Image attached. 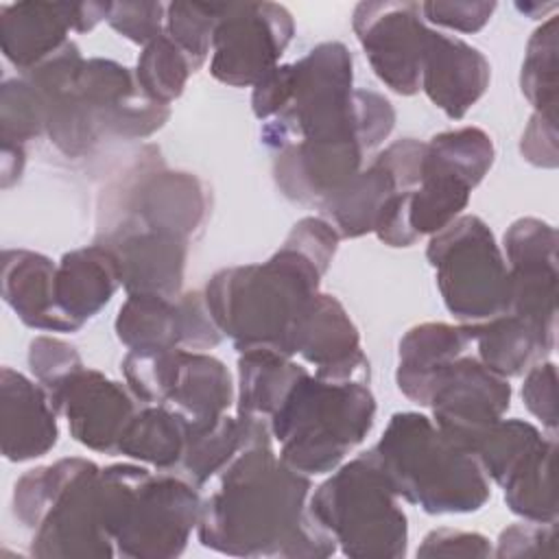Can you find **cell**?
Listing matches in <instances>:
<instances>
[{
    "mask_svg": "<svg viewBox=\"0 0 559 559\" xmlns=\"http://www.w3.org/2000/svg\"><path fill=\"white\" fill-rule=\"evenodd\" d=\"M48 395L66 417L72 439L103 454L118 452L127 426L142 406L129 386L90 367L70 373Z\"/></svg>",
    "mask_w": 559,
    "mask_h": 559,
    "instance_id": "20",
    "label": "cell"
},
{
    "mask_svg": "<svg viewBox=\"0 0 559 559\" xmlns=\"http://www.w3.org/2000/svg\"><path fill=\"white\" fill-rule=\"evenodd\" d=\"M166 4L162 2H111L107 24L124 39L146 46L164 33Z\"/></svg>",
    "mask_w": 559,
    "mask_h": 559,
    "instance_id": "40",
    "label": "cell"
},
{
    "mask_svg": "<svg viewBox=\"0 0 559 559\" xmlns=\"http://www.w3.org/2000/svg\"><path fill=\"white\" fill-rule=\"evenodd\" d=\"M493 555L491 544L485 535L459 528H435L430 531L419 548L417 557H489Z\"/></svg>",
    "mask_w": 559,
    "mask_h": 559,
    "instance_id": "44",
    "label": "cell"
},
{
    "mask_svg": "<svg viewBox=\"0 0 559 559\" xmlns=\"http://www.w3.org/2000/svg\"><path fill=\"white\" fill-rule=\"evenodd\" d=\"M426 142L402 138L380 151L367 168H360L345 186L325 197L319 207L341 238L373 234L386 205L402 192L419 186Z\"/></svg>",
    "mask_w": 559,
    "mask_h": 559,
    "instance_id": "15",
    "label": "cell"
},
{
    "mask_svg": "<svg viewBox=\"0 0 559 559\" xmlns=\"http://www.w3.org/2000/svg\"><path fill=\"white\" fill-rule=\"evenodd\" d=\"M293 354L312 365L319 378L369 382L358 328L334 295L317 293L308 304L295 330Z\"/></svg>",
    "mask_w": 559,
    "mask_h": 559,
    "instance_id": "22",
    "label": "cell"
},
{
    "mask_svg": "<svg viewBox=\"0 0 559 559\" xmlns=\"http://www.w3.org/2000/svg\"><path fill=\"white\" fill-rule=\"evenodd\" d=\"M57 408L48 391L24 373L0 371V448L11 463L48 454L59 439Z\"/></svg>",
    "mask_w": 559,
    "mask_h": 559,
    "instance_id": "26",
    "label": "cell"
},
{
    "mask_svg": "<svg viewBox=\"0 0 559 559\" xmlns=\"http://www.w3.org/2000/svg\"><path fill=\"white\" fill-rule=\"evenodd\" d=\"M338 234L321 216H304L282 247L260 264L216 271L205 284V304L238 354L275 352L293 358L301 314L338 249Z\"/></svg>",
    "mask_w": 559,
    "mask_h": 559,
    "instance_id": "2",
    "label": "cell"
},
{
    "mask_svg": "<svg viewBox=\"0 0 559 559\" xmlns=\"http://www.w3.org/2000/svg\"><path fill=\"white\" fill-rule=\"evenodd\" d=\"M114 330L129 352H205L223 341L201 290L179 297L127 295Z\"/></svg>",
    "mask_w": 559,
    "mask_h": 559,
    "instance_id": "16",
    "label": "cell"
},
{
    "mask_svg": "<svg viewBox=\"0 0 559 559\" xmlns=\"http://www.w3.org/2000/svg\"><path fill=\"white\" fill-rule=\"evenodd\" d=\"M201 504L199 489L183 476L135 463L100 467V513L116 557H179L197 531Z\"/></svg>",
    "mask_w": 559,
    "mask_h": 559,
    "instance_id": "7",
    "label": "cell"
},
{
    "mask_svg": "<svg viewBox=\"0 0 559 559\" xmlns=\"http://www.w3.org/2000/svg\"><path fill=\"white\" fill-rule=\"evenodd\" d=\"M57 304L66 319L81 330L96 317L122 286L116 253L100 245H87L63 253L57 264Z\"/></svg>",
    "mask_w": 559,
    "mask_h": 559,
    "instance_id": "28",
    "label": "cell"
},
{
    "mask_svg": "<svg viewBox=\"0 0 559 559\" xmlns=\"http://www.w3.org/2000/svg\"><path fill=\"white\" fill-rule=\"evenodd\" d=\"M308 369L293 358L275 352L238 354L236 413L269 421L293 389V384Z\"/></svg>",
    "mask_w": 559,
    "mask_h": 559,
    "instance_id": "32",
    "label": "cell"
},
{
    "mask_svg": "<svg viewBox=\"0 0 559 559\" xmlns=\"http://www.w3.org/2000/svg\"><path fill=\"white\" fill-rule=\"evenodd\" d=\"M546 435L524 419H498L474 443L472 454L498 487L526 461V456L544 441Z\"/></svg>",
    "mask_w": 559,
    "mask_h": 559,
    "instance_id": "34",
    "label": "cell"
},
{
    "mask_svg": "<svg viewBox=\"0 0 559 559\" xmlns=\"http://www.w3.org/2000/svg\"><path fill=\"white\" fill-rule=\"evenodd\" d=\"M522 402L528 413L542 421L548 435L557 432L559 411H557V367L550 360L533 365L524 373Z\"/></svg>",
    "mask_w": 559,
    "mask_h": 559,
    "instance_id": "41",
    "label": "cell"
},
{
    "mask_svg": "<svg viewBox=\"0 0 559 559\" xmlns=\"http://www.w3.org/2000/svg\"><path fill=\"white\" fill-rule=\"evenodd\" d=\"M555 454L557 439L548 435L502 485L511 513L533 522H557Z\"/></svg>",
    "mask_w": 559,
    "mask_h": 559,
    "instance_id": "33",
    "label": "cell"
},
{
    "mask_svg": "<svg viewBox=\"0 0 559 559\" xmlns=\"http://www.w3.org/2000/svg\"><path fill=\"white\" fill-rule=\"evenodd\" d=\"M96 242L116 253L127 295L179 297L183 293L188 238L148 229H118L96 236Z\"/></svg>",
    "mask_w": 559,
    "mask_h": 559,
    "instance_id": "25",
    "label": "cell"
},
{
    "mask_svg": "<svg viewBox=\"0 0 559 559\" xmlns=\"http://www.w3.org/2000/svg\"><path fill=\"white\" fill-rule=\"evenodd\" d=\"M295 22L277 2H225L212 37L210 74L229 87H253L280 66Z\"/></svg>",
    "mask_w": 559,
    "mask_h": 559,
    "instance_id": "14",
    "label": "cell"
},
{
    "mask_svg": "<svg viewBox=\"0 0 559 559\" xmlns=\"http://www.w3.org/2000/svg\"><path fill=\"white\" fill-rule=\"evenodd\" d=\"M122 376L140 404L173 408L188 421V430L227 415L236 397L225 362L205 352H129Z\"/></svg>",
    "mask_w": 559,
    "mask_h": 559,
    "instance_id": "12",
    "label": "cell"
},
{
    "mask_svg": "<svg viewBox=\"0 0 559 559\" xmlns=\"http://www.w3.org/2000/svg\"><path fill=\"white\" fill-rule=\"evenodd\" d=\"M557 229L535 216L513 221L502 238L511 277L507 312L552 334H557Z\"/></svg>",
    "mask_w": 559,
    "mask_h": 559,
    "instance_id": "19",
    "label": "cell"
},
{
    "mask_svg": "<svg viewBox=\"0 0 559 559\" xmlns=\"http://www.w3.org/2000/svg\"><path fill=\"white\" fill-rule=\"evenodd\" d=\"M496 148L478 127L441 131L426 142L419 186L408 201V225L417 238L432 236L456 221L472 190L493 166Z\"/></svg>",
    "mask_w": 559,
    "mask_h": 559,
    "instance_id": "13",
    "label": "cell"
},
{
    "mask_svg": "<svg viewBox=\"0 0 559 559\" xmlns=\"http://www.w3.org/2000/svg\"><path fill=\"white\" fill-rule=\"evenodd\" d=\"M201 504V546L231 557L325 559L338 546L308 509L310 476L290 469L273 437L247 443Z\"/></svg>",
    "mask_w": 559,
    "mask_h": 559,
    "instance_id": "1",
    "label": "cell"
},
{
    "mask_svg": "<svg viewBox=\"0 0 559 559\" xmlns=\"http://www.w3.org/2000/svg\"><path fill=\"white\" fill-rule=\"evenodd\" d=\"M467 352H472V338L461 323L428 321L413 325L397 345L395 384L404 397L428 406L430 386L439 371Z\"/></svg>",
    "mask_w": 559,
    "mask_h": 559,
    "instance_id": "29",
    "label": "cell"
},
{
    "mask_svg": "<svg viewBox=\"0 0 559 559\" xmlns=\"http://www.w3.org/2000/svg\"><path fill=\"white\" fill-rule=\"evenodd\" d=\"M491 68L472 44L428 28L419 90L448 118L461 120L487 92Z\"/></svg>",
    "mask_w": 559,
    "mask_h": 559,
    "instance_id": "24",
    "label": "cell"
},
{
    "mask_svg": "<svg viewBox=\"0 0 559 559\" xmlns=\"http://www.w3.org/2000/svg\"><path fill=\"white\" fill-rule=\"evenodd\" d=\"M511 384L467 352L439 371L430 386L432 421L456 445L472 452L476 439L511 406Z\"/></svg>",
    "mask_w": 559,
    "mask_h": 559,
    "instance_id": "17",
    "label": "cell"
},
{
    "mask_svg": "<svg viewBox=\"0 0 559 559\" xmlns=\"http://www.w3.org/2000/svg\"><path fill=\"white\" fill-rule=\"evenodd\" d=\"M290 92L284 109L266 120L260 140L280 151L299 140H358L367 153L395 127V109L378 92L354 90V61L343 41H321L288 63Z\"/></svg>",
    "mask_w": 559,
    "mask_h": 559,
    "instance_id": "4",
    "label": "cell"
},
{
    "mask_svg": "<svg viewBox=\"0 0 559 559\" xmlns=\"http://www.w3.org/2000/svg\"><path fill=\"white\" fill-rule=\"evenodd\" d=\"M352 28L376 76L395 94L419 92L421 57L428 26L419 2H360Z\"/></svg>",
    "mask_w": 559,
    "mask_h": 559,
    "instance_id": "18",
    "label": "cell"
},
{
    "mask_svg": "<svg viewBox=\"0 0 559 559\" xmlns=\"http://www.w3.org/2000/svg\"><path fill=\"white\" fill-rule=\"evenodd\" d=\"M426 258L437 288L459 323H480L504 314L511 304V277L489 225L476 214H461L432 234Z\"/></svg>",
    "mask_w": 559,
    "mask_h": 559,
    "instance_id": "10",
    "label": "cell"
},
{
    "mask_svg": "<svg viewBox=\"0 0 559 559\" xmlns=\"http://www.w3.org/2000/svg\"><path fill=\"white\" fill-rule=\"evenodd\" d=\"M111 2H13L0 7V48L20 74L68 44L70 33H90L107 20Z\"/></svg>",
    "mask_w": 559,
    "mask_h": 559,
    "instance_id": "21",
    "label": "cell"
},
{
    "mask_svg": "<svg viewBox=\"0 0 559 559\" xmlns=\"http://www.w3.org/2000/svg\"><path fill=\"white\" fill-rule=\"evenodd\" d=\"M109 183L98 203L96 236L118 229H148L192 240L207 216V190L186 170H170L155 151Z\"/></svg>",
    "mask_w": 559,
    "mask_h": 559,
    "instance_id": "11",
    "label": "cell"
},
{
    "mask_svg": "<svg viewBox=\"0 0 559 559\" xmlns=\"http://www.w3.org/2000/svg\"><path fill=\"white\" fill-rule=\"evenodd\" d=\"M28 369L33 378L46 389H55L70 373L85 367L76 347L57 336H35L28 345Z\"/></svg>",
    "mask_w": 559,
    "mask_h": 559,
    "instance_id": "39",
    "label": "cell"
},
{
    "mask_svg": "<svg viewBox=\"0 0 559 559\" xmlns=\"http://www.w3.org/2000/svg\"><path fill=\"white\" fill-rule=\"evenodd\" d=\"M520 90L535 111L557 114V17L548 20L533 31L526 44Z\"/></svg>",
    "mask_w": 559,
    "mask_h": 559,
    "instance_id": "36",
    "label": "cell"
},
{
    "mask_svg": "<svg viewBox=\"0 0 559 559\" xmlns=\"http://www.w3.org/2000/svg\"><path fill=\"white\" fill-rule=\"evenodd\" d=\"M188 443V421L173 408L142 404L127 426L118 452L159 472L179 467Z\"/></svg>",
    "mask_w": 559,
    "mask_h": 559,
    "instance_id": "31",
    "label": "cell"
},
{
    "mask_svg": "<svg viewBox=\"0 0 559 559\" xmlns=\"http://www.w3.org/2000/svg\"><path fill=\"white\" fill-rule=\"evenodd\" d=\"M522 157L539 168H555L559 159L557 151V114L533 111L522 140H520Z\"/></svg>",
    "mask_w": 559,
    "mask_h": 559,
    "instance_id": "45",
    "label": "cell"
},
{
    "mask_svg": "<svg viewBox=\"0 0 559 559\" xmlns=\"http://www.w3.org/2000/svg\"><path fill=\"white\" fill-rule=\"evenodd\" d=\"M13 515L39 559H111L116 548L100 513V467L81 456L24 472L13 487Z\"/></svg>",
    "mask_w": 559,
    "mask_h": 559,
    "instance_id": "6",
    "label": "cell"
},
{
    "mask_svg": "<svg viewBox=\"0 0 559 559\" xmlns=\"http://www.w3.org/2000/svg\"><path fill=\"white\" fill-rule=\"evenodd\" d=\"M376 419V397L362 380H325L306 371L269 419L280 459L304 476L345 463Z\"/></svg>",
    "mask_w": 559,
    "mask_h": 559,
    "instance_id": "8",
    "label": "cell"
},
{
    "mask_svg": "<svg viewBox=\"0 0 559 559\" xmlns=\"http://www.w3.org/2000/svg\"><path fill=\"white\" fill-rule=\"evenodd\" d=\"M24 162H26L24 146L2 144V188H11L22 177Z\"/></svg>",
    "mask_w": 559,
    "mask_h": 559,
    "instance_id": "46",
    "label": "cell"
},
{
    "mask_svg": "<svg viewBox=\"0 0 559 559\" xmlns=\"http://www.w3.org/2000/svg\"><path fill=\"white\" fill-rule=\"evenodd\" d=\"M57 264L31 249L2 253V299L17 319L44 332H76L57 304Z\"/></svg>",
    "mask_w": 559,
    "mask_h": 559,
    "instance_id": "27",
    "label": "cell"
},
{
    "mask_svg": "<svg viewBox=\"0 0 559 559\" xmlns=\"http://www.w3.org/2000/svg\"><path fill=\"white\" fill-rule=\"evenodd\" d=\"M24 76L39 90L46 135L66 157H83L105 138H148L170 118V107L146 98L127 66L83 59L72 39Z\"/></svg>",
    "mask_w": 559,
    "mask_h": 559,
    "instance_id": "3",
    "label": "cell"
},
{
    "mask_svg": "<svg viewBox=\"0 0 559 559\" xmlns=\"http://www.w3.org/2000/svg\"><path fill=\"white\" fill-rule=\"evenodd\" d=\"M555 524L557 522H515L507 526L493 550L496 557H552L555 555Z\"/></svg>",
    "mask_w": 559,
    "mask_h": 559,
    "instance_id": "42",
    "label": "cell"
},
{
    "mask_svg": "<svg viewBox=\"0 0 559 559\" xmlns=\"http://www.w3.org/2000/svg\"><path fill=\"white\" fill-rule=\"evenodd\" d=\"M367 148L354 140H299L273 157L277 190L297 203H321L360 168Z\"/></svg>",
    "mask_w": 559,
    "mask_h": 559,
    "instance_id": "23",
    "label": "cell"
},
{
    "mask_svg": "<svg viewBox=\"0 0 559 559\" xmlns=\"http://www.w3.org/2000/svg\"><path fill=\"white\" fill-rule=\"evenodd\" d=\"M365 454L400 500L430 515L474 513L491 498V480L478 459L421 413H393Z\"/></svg>",
    "mask_w": 559,
    "mask_h": 559,
    "instance_id": "5",
    "label": "cell"
},
{
    "mask_svg": "<svg viewBox=\"0 0 559 559\" xmlns=\"http://www.w3.org/2000/svg\"><path fill=\"white\" fill-rule=\"evenodd\" d=\"M223 4L214 2H170L166 4L164 33L183 50L194 72L203 68L212 52V37Z\"/></svg>",
    "mask_w": 559,
    "mask_h": 559,
    "instance_id": "38",
    "label": "cell"
},
{
    "mask_svg": "<svg viewBox=\"0 0 559 559\" xmlns=\"http://www.w3.org/2000/svg\"><path fill=\"white\" fill-rule=\"evenodd\" d=\"M496 2H419V11L424 22L459 31V33H478L491 20L496 11Z\"/></svg>",
    "mask_w": 559,
    "mask_h": 559,
    "instance_id": "43",
    "label": "cell"
},
{
    "mask_svg": "<svg viewBox=\"0 0 559 559\" xmlns=\"http://www.w3.org/2000/svg\"><path fill=\"white\" fill-rule=\"evenodd\" d=\"M46 133V103L39 90L24 76L7 79L0 87V140L24 146Z\"/></svg>",
    "mask_w": 559,
    "mask_h": 559,
    "instance_id": "37",
    "label": "cell"
},
{
    "mask_svg": "<svg viewBox=\"0 0 559 559\" xmlns=\"http://www.w3.org/2000/svg\"><path fill=\"white\" fill-rule=\"evenodd\" d=\"M308 509L349 559H400L408 550L400 498L365 452L330 472Z\"/></svg>",
    "mask_w": 559,
    "mask_h": 559,
    "instance_id": "9",
    "label": "cell"
},
{
    "mask_svg": "<svg viewBox=\"0 0 559 559\" xmlns=\"http://www.w3.org/2000/svg\"><path fill=\"white\" fill-rule=\"evenodd\" d=\"M461 325L467 328L476 358L507 380L524 376L533 365L548 360L557 338V334L544 332L513 312Z\"/></svg>",
    "mask_w": 559,
    "mask_h": 559,
    "instance_id": "30",
    "label": "cell"
},
{
    "mask_svg": "<svg viewBox=\"0 0 559 559\" xmlns=\"http://www.w3.org/2000/svg\"><path fill=\"white\" fill-rule=\"evenodd\" d=\"M133 74L146 98L170 107V103L183 94L194 68L183 50L162 33L142 48Z\"/></svg>",
    "mask_w": 559,
    "mask_h": 559,
    "instance_id": "35",
    "label": "cell"
}]
</instances>
